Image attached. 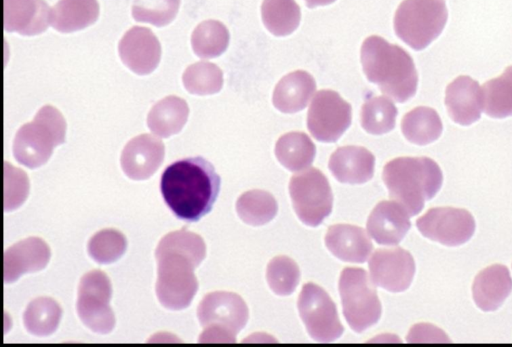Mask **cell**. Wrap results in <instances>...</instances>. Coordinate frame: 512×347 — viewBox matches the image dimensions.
<instances>
[{
    "instance_id": "52a82bcc",
    "label": "cell",
    "mask_w": 512,
    "mask_h": 347,
    "mask_svg": "<svg viewBox=\"0 0 512 347\" xmlns=\"http://www.w3.org/2000/svg\"><path fill=\"white\" fill-rule=\"evenodd\" d=\"M198 317L206 331V341L235 342L236 334L246 325L249 312L243 299L232 292H213L198 307ZM200 339V340H201Z\"/></svg>"
},
{
    "instance_id": "83f0119b",
    "label": "cell",
    "mask_w": 512,
    "mask_h": 347,
    "mask_svg": "<svg viewBox=\"0 0 512 347\" xmlns=\"http://www.w3.org/2000/svg\"><path fill=\"white\" fill-rule=\"evenodd\" d=\"M266 279L275 294L287 296L296 289L300 279V270L291 258L277 256L267 265Z\"/></svg>"
},
{
    "instance_id": "5bb4252c",
    "label": "cell",
    "mask_w": 512,
    "mask_h": 347,
    "mask_svg": "<svg viewBox=\"0 0 512 347\" xmlns=\"http://www.w3.org/2000/svg\"><path fill=\"white\" fill-rule=\"evenodd\" d=\"M445 106L457 124L468 126L478 121L483 111L482 88L478 81L467 75L455 78L446 87Z\"/></svg>"
},
{
    "instance_id": "cb8c5ba5",
    "label": "cell",
    "mask_w": 512,
    "mask_h": 347,
    "mask_svg": "<svg viewBox=\"0 0 512 347\" xmlns=\"http://www.w3.org/2000/svg\"><path fill=\"white\" fill-rule=\"evenodd\" d=\"M483 111L491 118L512 116V65L482 85Z\"/></svg>"
},
{
    "instance_id": "30bf717a",
    "label": "cell",
    "mask_w": 512,
    "mask_h": 347,
    "mask_svg": "<svg viewBox=\"0 0 512 347\" xmlns=\"http://www.w3.org/2000/svg\"><path fill=\"white\" fill-rule=\"evenodd\" d=\"M352 120L351 105L336 91L323 89L316 93L307 114V127L318 141L336 142Z\"/></svg>"
},
{
    "instance_id": "f1b7e54d",
    "label": "cell",
    "mask_w": 512,
    "mask_h": 347,
    "mask_svg": "<svg viewBox=\"0 0 512 347\" xmlns=\"http://www.w3.org/2000/svg\"><path fill=\"white\" fill-rule=\"evenodd\" d=\"M193 43L199 55L215 57L225 51L229 43V32L219 21L201 23L193 33Z\"/></svg>"
},
{
    "instance_id": "5b68a950",
    "label": "cell",
    "mask_w": 512,
    "mask_h": 347,
    "mask_svg": "<svg viewBox=\"0 0 512 347\" xmlns=\"http://www.w3.org/2000/svg\"><path fill=\"white\" fill-rule=\"evenodd\" d=\"M448 19L445 0H403L394 16L396 35L414 50H422L443 31Z\"/></svg>"
},
{
    "instance_id": "e0dca14e",
    "label": "cell",
    "mask_w": 512,
    "mask_h": 347,
    "mask_svg": "<svg viewBox=\"0 0 512 347\" xmlns=\"http://www.w3.org/2000/svg\"><path fill=\"white\" fill-rule=\"evenodd\" d=\"M328 250L338 259L351 262H365L373 249L366 231L350 224L330 226L325 236Z\"/></svg>"
},
{
    "instance_id": "2e32d148",
    "label": "cell",
    "mask_w": 512,
    "mask_h": 347,
    "mask_svg": "<svg viewBox=\"0 0 512 347\" xmlns=\"http://www.w3.org/2000/svg\"><path fill=\"white\" fill-rule=\"evenodd\" d=\"M375 157L364 147L343 146L330 156L328 167L341 183L363 184L374 175Z\"/></svg>"
},
{
    "instance_id": "8fae6325",
    "label": "cell",
    "mask_w": 512,
    "mask_h": 347,
    "mask_svg": "<svg viewBox=\"0 0 512 347\" xmlns=\"http://www.w3.org/2000/svg\"><path fill=\"white\" fill-rule=\"evenodd\" d=\"M416 226L424 237L449 247L466 243L476 227L469 211L454 207L431 208L417 219Z\"/></svg>"
},
{
    "instance_id": "6da1fadb",
    "label": "cell",
    "mask_w": 512,
    "mask_h": 347,
    "mask_svg": "<svg viewBox=\"0 0 512 347\" xmlns=\"http://www.w3.org/2000/svg\"><path fill=\"white\" fill-rule=\"evenodd\" d=\"M220 177L201 156L173 162L160 179L162 197L174 215L195 222L210 212L220 190Z\"/></svg>"
},
{
    "instance_id": "1f68e13d",
    "label": "cell",
    "mask_w": 512,
    "mask_h": 347,
    "mask_svg": "<svg viewBox=\"0 0 512 347\" xmlns=\"http://www.w3.org/2000/svg\"><path fill=\"white\" fill-rule=\"evenodd\" d=\"M335 0H305L307 7L314 8L317 6H324L333 3Z\"/></svg>"
},
{
    "instance_id": "8992f818",
    "label": "cell",
    "mask_w": 512,
    "mask_h": 347,
    "mask_svg": "<svg viewBox=\"0 0 512 347\" xmlns=\"http://www.w3.org/2000/svg\"><path fill=\"white\" fill-rule=\"evenodd\" d=\"M339 293L344 317L353 331L361 333L378 322L381 303L364 269L345 268L339 279Z\"/></svg>"
},
{
    "instance_id": "d4e9b609",
    "label": "cell",
    "mask_w": 512,
    "mask_h": 347,
    "mask_svg": "<svg viewBox=\"0 0 512 347\" xmlns=\"http://www.w3.org/2000/svg\"><path fill=\"white\" fill-rule=\"evenodd\" d=\"M261 16L269 32L275 36H286L297 29L301 12L295 0H264Z\"/></svg>"
},
{
    "instance_id": "4316f807",
    "label": "cell",
    "mask_w": 512,
    "mask_h": 347,
    "mask_svg": "<svg viewBox=\"0 0 512 347\" xmlns=\"http://www.w3.org/2000/svg\"><path fill=\"white\" fill-rule=\"evenodd\" d=\"M397 114V108L389 98L371 97L362 105L361 126L370 134L381 135L394 129Z\"/></svg>"
},
{
    "instance_id": "484cf974",
    "label": "cell",
    "mask_w": 512,
    "mask_h": 347,
    "mask_svg": "<svg viewBox=\"0 0 512 347\" xmlns=\"http://www.w3.org/2000/svg\"><path fill=\"white\" fill-rule=\"evenodd\" d=\"M278 205L274 196L264 190H250L243 193L236 202L240 219L251 226H261L277 214Z\"/></svg>"
},
{
    "instance_id": "44dd1931",
    "label": "cell",
    "mask_w": 512,
    "mask_h": 347,
    "mask_svg": "<svg viewBox=\"0 0 512 347\" xmlns=\"http://www.w3.org/2000/svg\"><path fill=\"white\" fill-rule=\"evenodd\" d=\"M401 130L409 142L427 145L440 137L443 125L435 109L418 106L404 115Z\"/></svg>"
},
{
    "instance_id": "7c38bea8",
    "label": "cell",
    "mask_w": 512,
    "mask_h": 347,
    "mask_svg": "<svg viewBox=\"0 0 512 347\" xmlns=\"http://www.w3.org/2000/svg\"><path fill=\"white\" fill-rule=\"evenodd\" d=\"M110 296V282L101 271H92L82 278L77 310L82 321L93 331L107 333L114 326L115 319L109 307Z\"/></svg>"
},
{
    "instance_id": "3957f363",
    "label": "cell",
    "mask_w": 512,
    "mask_h": 347,
    "mask_svg": "<svg viewBox=\"0 0 512 347\" xmlns=\"http://www.w3.org/2000/svg\"><path fill=\"white\" fill-rule=\"evenodd\" d=\"M361 63L367 79L399 103L412 98L418 74L412 57L398 45L372 35L361 46Z\"/></svg>"
},
{
    "instance_id": "f546056e",
    "label": "cell",
    "mask_w": 512,
    "mask_h": 347,
    "mask_svg": "<svg viewBox=\"0 0 512 347\" xmlns=\"http://www.w3.org/2000/svg\"><path fill=\"white\" fill-rule=\"evenodd\" d=\"M179 4L180 0H135L132 14L137 21L163 26L174 18Z\"/></svg>"
},
{
    "instance_id": "ba28073f",
    "label": "cell",
    "mask_w": 512,
    "mask_h": 347,
    "mask_svg": "<svg viewBox=\"0 0 512 347\" xmlns=\"http://www.w3.org/2000/svg\"><path fill=\"white\" fill-rule=\"evenodd\" d=\"M289 193L294 210L305 225H320L332 211V190L319 169L310 168L292 176Z\"/></svg>"
},
{
    "instance_id": "9a60e30c",
    "label": "cell",
    "mask_w": 512,
    "mask_h": 347,
    "mask_svg": "<svg viewBox=\"0 0 512 347\" xmlns=\"http://www.w3.org/2000/svg\"><path fill=\"white\" fill-rule=\"evenodd\" d=\"M409 214L396 201L378 203L367 220V232L382 245H396L411 227Z\"/></svg>"
},
{
    "instance_id": "9c48e42d",
    "label": "cell",
    "mask_w": 512,
    "mask_h": 347,
    "mask_svg": "<svg viewBox=\"0 0 512 347\" xmlns=\"http://www.w3.org/2000/svg\"><path fill=\"white\" fill-rule=\"evenodd\" d=\"M297 307L307 332L314 340L331 342L342 335L344 327L336 305L322 287L314 283L304 284Z\"/></svg>"
},
{
    "instance_id": "ffe728a7",
    "label": "cell",
    "mask_w": 512,
    "mask_h": 347,
    "mask_svg": "<svg viewBox=\"0 0 512 347\" xmlns=\"http://www.w3.org/2000/svg\"><path fill=\"white\" fill-rule=\"evenodd\" d=\"M4 10L9 31L36 33L46 26L48 9L42 0H4Z\"/></svg>"
},
{
    "instance_id": "4fadbf2b",
    "label": "cell",
    "mask_w": 512,
    "mask_h": 347,
    "mask_svg": "<svg viewBox=\"0 0 512 347\" xmlns=\"http://www.w3.org/2000/svg\"><path fill=\"white\" fill-rule=\"evenodd\" d=\"M368 266L373 283L390 292L408 289L415 273L412 255L400 247L376 250Z\"/></svg>"
},
{
    "instance_id": "4dcf8cb0",
    "label": "cell",
    "mask_w": 512,
    "mask_h": 347,
    "mask_svg": "<svg viewBox=\"0 0 512 347\" xmlns=\"http://www.w3.org/2000/svg\"><path fill=\"white\" fill-rule=\"evenodd\" d=\"M38 238H29L11 247L5 254L17 257V265L5 272V282H12L21 274L27 271H34L43 268L49 258L45 257H28V255L41 242Z\"/></svg>"
},
{
    "instance_id": "277c9868",
    "label": "cell",
    "mask_w": 512,
    "mask_h": 347,
    "mask_svg": "<svg viewBox=\"0 0 512 347\" xmlns=\"http://www.w3.org/2000/svg\"><path fill=\"white\" fill-rule=\"evenodd\" d=\"M383 181L390 197L401 204L410 216L417 215L425 201L440 190L443 174L429 157H398L383 169Z\"/></svg>"
},
{
    "instance_id": "ac0fdd59",
    "label": "cell",
    "mask_w": 512,
    "mask_h": 347,
    "mask_svg": "<svg viewBox=\"0 0 512 347\" xmlns=\"http://www.w3.org/2000/svg\"><path fill=\"white\" fill-rule=\"evenodd\" d=\"M512 291V278L504 265H491L474 279L472 294L475 304L485 312L495 311Z\"/></svg>"
},
{
    "instance_id": "7a4b0ae2",
    "label": "cell",
    "mask_w": 512,
    "mask_h": 347,
    "mask_svg": "<svg viewBox=\"0 0 512 347\" xmlns=\"http://www.w3.org/2000/svg\"><path fill=\"white\" fill-rule=\"evenodd\" d=\"M158 280L156 292L161 303L170 309L189 305L198 283L193 269L205 257L201 237L182 229L166 235L156 250Z\"/></svg>"
},
{
    "instance_id": "7402d4cb",
    "label": "cell",
    "mask_w": 512,
    "mask_h": 347,
    "mask_svg": "<svg viewBox=\"0 0 512 347\" xmlns=\"http://www.w3.org/2000/svg\"><path fill=\"white\" fill-rule=\"evenodd\" d=\"M316 148L304 132H289L282 135L275 145L278 161L290 171H301L314 161Z\"/></svg>"
},
{
    "instance_id": "d6986e66",
    "label": "cell",
    "mask_w": 512,
    "mask_h": 347,
    "mask_svg": "<svg viewBox=\"0 0 512 347\" xmlns=\"http://www.w3.org/2000/svg\"><path fill=\"white\" fill-rule=\"evenodd\" d=\"M316 89L311 74L297 70L285 75L277 83L273 92V105L283 113H296L303 110Z\"/></svg>"
},
{
    "instance_id": "603a6c76",
    "label": "cell",
    "mask_w": 512,
    "mask_h": 347,
    "mask_svg": "<svg viewBox=\"0 0 512 347\" xmlns=\"http://www.w3.org/2000/svg\"><path fill=\"white\" fill-rule=\"evenodd\" d=\"M52 24L59 31H73L93 23L98 16L96 0H60L52 9Z\"/></svg>"
}]
</instances>
